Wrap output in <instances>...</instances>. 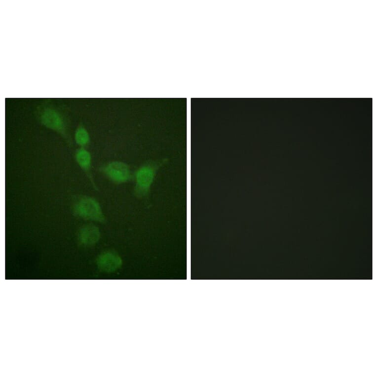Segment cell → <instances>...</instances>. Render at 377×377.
Instances as JSON below:
<instances>
[{
    "mask_svg": "<svg viewBox=\"0 0 377 377\" xmlns=\"http://www.w3.org/2000/svg\"><path fill=\"white\" fill-rule=\"evenodd\" d=\"M101 238L99 228L93 224L82 226L78 231L77 239L82 246L90 247L96 244Z\"/></svg>",
    "mask_w": 377,
    "mask_h": 377,
    "instance_id": "7",
    "label": "cell"
},
{
    "mask_svg": "<svg viewBox=\"0 0 377 377\" xmlns=\"http://www.w3.org/2000/svg\"><path fill=\"white\" fill-rule=\"evenodd\" d=\"M36 117L40 124L57 133L69 147H73L70 121L62 111L53 106L44 105L38 109Z\"/></svg>",
    "mask_w": 377,
    "mask_h": 377,
    "instance_id": "1",
    "label": "cell"
},
{
    "mask_svg": "<svg viewBox=\"0 0 377 377\" xmlns=\"http://www.w3.org/2000/svg\"><path fill=\"white\" fill-rule=\"evenodd\" d=\"M99 171L110 181L116 185L128 183L133 180L134 172L129 164L119 160L106 162L98 168Z\"/></svg>",
    "mask_w": 377,
    "mask_h": 377,
    "instance_id": "4",
    "label": "cell"
},
{
    "mask_svg": "<svg viewBox=\"0 0 377 377\" xmlns=\"http://www.w3.org/2000/svg\"><path fill=\"white\" fill-rule=\"evenodd\" d=\"M169 161L167 157L146 161L140 166L133 174L134 195L139 199L149 197L152 185L158 171Z\"/></svg>",
    "mask_w": 377,
    "mask_h": 377,
    "instance_id": "2",
    "label": "cell"
},
{
    "mask_svg": "<svg viewBox=\"0 0 377 377\" xmlns=\"http://www.w3.org/2000/svg\"><path fill=\"white\" fill-rule=\"evenodd\" d=\"M96 264L101 271L111 273L119 269L122 266L123 261L117 252L109 250L101 253L97 256Z\"/></svg>",
    "mask_w": 377,
    "mask_h": 377,
    "instance_id": "5",
    "label": "cell"
},
{
    "mask_svg": "<svg viewBox=\"0 0 377 377\" xmlns=\"http://www.w3.org/2000/svg\"><path fill=\"white\" fill-rule=\"evenodd\" d=\"M74 157L78 166L87 176L93 188L97 190L98 188L92 172V157L90 152L85 148L80 147L75 151Z\"/></svg>",
    "mask_w": 377,
    "mask_h": 377,
    "instance_id": "6",
    "label": "cell"
},
{
    "mask_svg": "<svg viewBox=\"0 0 377 377\" xmlns=\"http://www.w3.org/2000/svg\"><path fill=\"white\" fill-rule=\"evenodd\" d=\"M74 139L75 142L81 148L88 147L90 143V137L87 129L82 122H80L76 127Z\"/></svg>",
    "mask_w": 377,
    "mask_h": 377,
    "instance_id": "8",
    "label": "cell"
},
{
    "mask_svg": "<svg viewBox=\"0 0 377 377\" xmlns=\"http://www.w3.org/2000/svg\"><path fill=\"white\" fill-rule=\"evenodd\" d=\"M72 209L74 214L81 219L100 223L106 221L100 203L92 196L82 195L76 197Z\"/></svg>",
    "mask_w": 377,
    "mask_h": 377,
    "instance_id": "3",
    "label": "cell"
}]
</instances>
